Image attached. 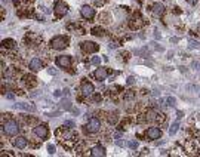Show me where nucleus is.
Here are the masks:
<instances>
[{
	"label": "nucleus",
	"mask_w": 200,
	"mask_h": 157,
	"mask_svg": "<svg viewBox=\"0 0 200 157\" xmlns=\"http://www.w3.org/2000/svg\"><path fill=\"white\" fill-rule=\"evenodd\" d=\"M193 67H196V70L200 71V62H196V61H194V62H193Z\"/></svg>",
	"instance_id": "nucleus-33"
},
{
	"label": "nucleus",
	"mask_w": 200,
	"mask_h": 157,
	"mask_svg": "<svg viewBox=\"0 0 200 157\" xmlns=\"http://www.w3.org/2000/svg\"><path fill=\"white\" fill-rule=\"evenodd\" d=\"M99 129H101V121L96 117H90L84 126V130L89 133H96V132H99Z\"/></svg>",
	"instance_id": "nucleus-4"
},
{
	"label": "nucleus",
	"mask_w": 200,
	"mask_h": 157,
	"mask_svg": "<svg viewBox=\"0 0 200 157\" xmlns=\"http://www.w3.org/2000/svg\"><path fill=\"white\" fill-rule=\"evenodd\" d=\"M41 67H43V62L40 61V58H33V59L30 61V64H28V68H30L31 71H39Z\"/></svg>",
	"instance_id": "nucleus-14"
},
{
	"label": "nucleus",
	"mask_w": 200,
	"mask_h": 157,
	"mask_svg": "<svg viewBox=\"0 0 200 157\" xmlns=\"http://www.w3.org/2000/svg\"><path fill=\"white\" fill-rule=\"evenodd\" d=\"M142 25H144V19H142L141 13H139V12H135V13L132 15L130 21H129V27H130L132 30H139Z\"/></svg>",
	"instance_id": "nucleus-5"
},
{
	"label": "nucleus",
	"mask_w": 200,
	"mask_h": 157,
	"mask_svg": "<svg viewBox=\"0 0 200 157\" xmlns=\"http://www.w3.org/2000/svg\"><path fill=\"white\" fill-rule=\"evenodd\" d=\"M90 33H92L93 36H99V37L104 36V30H102L101 27H93V28L90 30Z\"/></svg>",
	"instance_id": "nucleus-21"
},
{
	"label": "nucleus",
	"mask_w": 200,
	"mask_h": 157,
	"mask_svg": "<svg viewBox=\"0 0 200 157\" xmlns=\"http://www.w3.org/2000/svg\"><path fill=\"white\" fill-rule=\"evenodd\" d=\"M1 44L4 46V47H9V49H12V47H15V41L12 39H4L1 41Z\"/></svg>",
	"instance_id": "nucleus-22"
},
{
	"label": "nucleus",
	"mask_w": 200,
	"mask_h": 157,
	"mask_svg": "<svg viewBox=\"0 0 200 157\" xmlns=\"http://www.w3.org/2000/svg\"><path fill=\"white\" fill-rule=\"evenodd\" d=\"M80 15H81V18H84V19H92V18L95 16V9H93L92 6L84 4V6L80 9Z\"/></svg>",
	"instance_id": "nucleus-9"
},
{
	"label": "nucleus",
	"mask_w": 200,
	"mask_h": 157,
	"mask_svg": "<svg viewBox=\"0 0 200 157\" xmlns=\"http://www.w3.org/2000/svg\"><path fill=\"white\" fill-rule=\"evenodd\" d=\"M108 76V71L104 68V67H99V68H96V71H95V78L98 80V81H104L105 78Z\"/></svg>",
	"instance_id": "nucleus-15"
},
{
	"label": "nucleus",
	"mask_w": 200,
	"mask_h": 157,
	"mask_svg": "<svg viewBox=\"0 0 200 157\" xmlns=\"http://www.w3.org/2000/svg\"><path fill=\"white\" fill-rule=\"evenodd\" d=\"M135 83V77H127V84H133Z\"/></svg>",
	"instance_id": "nucleus-32"
},
{
	"label": "nucleus",
	"mask_w": 200,
	"mask_h": 157,
	"mask_svg": "<svg viewBox=\"0 0 200 157\" xmlns=\"http://www.w3.org/2000/svg\"><path fill=\"white\" fill-rule=\"evenodd\" d=\"M116 144H117L119 147H123V145H124V142H123V141H116Z\"/></svg>",
	"instance_id": "nucleus-36"
},
{
	"label": "nucleus",
	"mask_w": 200,
	"mask_h": 157,
	"mask_svg": "<svg viewBox=\"0 0 200 157\" xmlns=\"http://www.w3.org/2000/svg\"><path fill=\"white\" fill-rule=\"evenodd\" d=\"M151 12H153L154 16H161V15L164 13V6L157 1V3H154V4L151 6Z\"/></svg>",
	"instance_id": "nucleus-16"
},
{
	"label": "nucleus",
	"mask_w": 200,
	"mask_h": 157,
	"mask_svg": "<svg viewBox=\"0 0 200 157\" xmlns=\"http://www.w3.org/2000/svg\"><path fill=\"white\" fill-rule=\"evenodd\" d=\"M127 145H129V147H130L132 150H136V147H138V142H136V141H130V142H129Z\"/></svg>",
	"instance_id": "nucleus-29"
},
{
	"label": "nucleus",
	"mask_w": 200,
	"mask_h": 157,
	"mask_svg": "<svg viewBox=\"0 0 200 157\" xmlns=\"http://www.w3.org/2000/svg\"><path fill=\"white\" fill-rule=\"evenodd\" d=\"M116 120H117V117H116V116H113V117H111V114H110V117H108V121H110L111 124H114V123H116Z\"/></svg>",
	"instance_id": "nucleus-31"
},
{
	"label": "nucleus",
	"mask_w": 200,
	"mask_h": 157,
	"mask_svg": "<svg viewBox=\"0 0 200 157\" xmlns=\"http://www.w3.org/2000/svg\"><path fill=\"white\" fill-rule=\"evenodd\" d=\"M62 126H68V129H71V127H74V123L73 121H65Z\"/></svg>",
	"instance_id": "nucleus-30"
},
{
	"label": "nucleus",
	"mask_w": 200,
	"mask_h": 157,
	"mask_svg": "<svg viewBox=\"0 0 200 157\" xmlns=\"http://www.w3.org/2000/svg\"><path fill=\"white\" fill-rule=\"evenodd\" d=\"M92 64H93V65H99V64H101V58H99V56H93V58H92Z\"/></svg>",
	"instance_id": "nucleus-27"
},
{
	"label": "nucleus",
	"mask_w": 200,
	"mask_h": 157,
	"mask_svg": "<svg viewBox=\"0 0 200 157\" xmlns=\"http://www.w3.org/2000/svg\"><path fill=\"white\" fill-rule=\"evenodd\" d=\"M93 90H95V87H93L92 83H89V81H83V83H81V93H83L84 96L93 95Z\"/></svg>",
	"instance_id": "nucleus-12"
},
{
	"label": "nucleus",
	"mask_w": 200,
	"mask_h": 157,
	"mask_svg": "<svg viewBox=\"0 0 200 157\" xmlns=\"http://www.w3.org/2000/svg\"><path fill=\"white\" fill-rule=\"evenodd\" d=\"M53 10H55V13L56 15H65L67 13V10H68V6H67V3L64 1V0H56L55 3H53Z\"/></svg>",
	"instance_id": "nucleus-6"
},
{
	"label": "nucleus",
	"mask_w": 200,
	"mask_h": 157,
	"mask_svg": "<svg viewBox=\"0 0 200 157\" xmlns=\"http://www.w3.org/2000/svg\"><path fill=\"white\" fill-rule=\"evenodd\" d=\"M15 108H21V110H25V111H36V107L33 104H27V102H19V104H15Z\"/></svg>",
	"instance_id": "nucleus-18"
},
{
	"label": "nucleus",
	"mask_w": 200,
	"mask_h": 157,
	"mask_svg": "<svg viewBox=\"0 0 200 157\" xmlns=\"http://www.w3.org/2000/svg\"><path fill=\"white\" fill-rule=\"evenodd\" d=\"M99 49V46L96 44V43H93V41H83L81 43V50L84 52V53H93V52H96Z\"/></svg>",
	"instance_id": "nucleus-10"
},
{
	"label": "nucleus",
	"mask_w": 200,
	"mask_h": 157,
	"mask_svg": "<svg viewBox=\"0 0 200 157\" xmlns=\"http://www.w3.org/2000/svg\"><path fill=\"white\" fill-rule=\"evenodd\" d=\"M178 129H179V118L175 120V121L170 124V127H169V135H175V133L178 132Z\"/></svg>",
	"instance_id": "nucleus-20"
},
{
	"label": "nucleus",
	"mask_w": 200,
	"mask_h": 157,
	"mask_svg": "<svg viewBox=\"0 0 200 157\" xmlns=\"http://www.w3.org/2000/svg\"><path fill=\"white\" fill-rule=\"evenodd\" d=\"M188 46H190V49H199V47H200V43L197 41V40L190 39V40H188Z\"/></svg>",
	"instance_id": "nucleus-23"
},
{
	"label": "nucleus",
	"mask_w": 200,
	"mask_h": 157,
	"mask_svg": "<svg viewBox=\"0 0 200 157\" xmlns=\"http://www.w3.org/2000/svg\"><path fill=\"white\" fill-rule=\"evenodd\" d=\"M90 156L93 157H104L105 156V148L102 145H95L92 150H90Z\"/></svg>",
	"instance_id": "nucleus-17"
},
{
	"label": "nucleus",
	"mask_w": 200,
	"mask_h": 157,
	"mask_svg": "<svg viewBox=\"0 0 200 157\" xmlns=\"http://www.w3.org/2000/svg\"><path fill=\"white\" fill-rule=\"evenodd\" d=\"M34 135L40 138V139H44V138H47V135H49V129H47V126L46 124H37L36 127H34Z\"/></svg>",
	"instance_id": "nucleus-7"
},
{
	"label": "nucleus",
	"mask_w": 200,
	"mask_h": 157,
	"mask_svg": "<svg viewBox=\"0 0 200 157\" xmlns=\"http://www.w3.org/2000/svg\"><path fill=\"white\" fill-rule=\"evenodd\" d=\"M12 144H13L15 148L22 150V148L27 147V138H24V136H15V138L12 139Z\"/></svg>",
	"instance_id": "nucleus-13"
},
{
	"label": "nucleus",
	"mask_w": 200,
	"mask_h": 157,
	"mask_svg": "<svg viewBox=\"0 0 200 157\" xmlns=\"http://www.w3.org/2000/svg\"><path fill=\"white\" fill-rule=\"evenodd\" d=\"M133 96H135V93H133V92H130V90H127V92L124 93V96H123V98H124V99L127 101V99H132Z\"/></svg>",
	"instance_id": "nucleus-26"
},
{
	"label": "nucleus",
	"mask_w": 200,
	"mask_h": 157,
	"mask_svg": "<svg viewBox=\"0 0 200 157\" xmlns=\"http://www.w3.org/2000/svg\"><path fill=\"white\" fill-rule=\"evenodd\" d=\"M95 101H101V95H96L95 96Z\"/></svg>",
	"instance_id": "nucleus-37"
},
{
	"label": "nucleus",
	"mask_w": 200,
	"mask_h": 157,
	"mask_svg": "<svg viewBox=\"0 0 200 157\" xmlns=\"http://www.w3.org/2000/svg\"><path fill=\"white\" fill-rule=\"evenodd\" d=\"M199 34H200V27H199Z\"/></svg>",
	"instance_id": "nucleus-38"
},
{
	"label": "nucleus",
	"mask_w": 200,
	"mask_h": 157,
	"mask_svg": "<svg viewBox=\"0 0 200 157\" xmlns=\"http://www.w3.org/2000/svg\"><path fill=\"white\" fill-rule=\"evenodd\" d=\"M1 127H3V132H4L7 136H15V135L19 132V124H18L15 120H9V121H6Z\"/></svg>",
	"instance_id": "nucleus-2"
},
{
	"label": "nucleus",
	"mask_w": 200,
	"mask_h": 157,
	"mask_svg": "<svg viewBox=\"0 0 200 157\" xmlns=\"http://www.w3.org/2000/svg\"><path fill=\"white\" fill-rule=\"evenodd\" d=\"M47 153H49V154H55V145L49 144V145H47Z\"/></svg>",
	"instance_id": "nucleus-28"
},
{
	"label": "nucleus",
	"mask_w": 200,
	"mask_h": 157,
	"mask_svg": "<svg viewBox=\"0 0 200 157\" xmlns=\"http://www.w3.org/2000/svg\"><path fill=\"white\" fill-rule=\"evenodd\" d=\"M187 3H188V4H193V6H194V4L197 3V0H187Z\"/></svg>",
	"instance_id": "nucleus-34"
},
{
	"label": "nucleus",
	"mask_w": 200,
	"mask_h": 157,
	"mask_svg": "<svg viewBox=\"0 0 200 157\" xmlns=\"http://www.w3.org/2000/svg\"><path fill=\"white\" fill-rule=\"evenodd\" d=\"M50 46L56 50L59 49H64L68 46V37L67 36H55L53 39L50 40Z\"/></svg>",
	"instance_id": "nucleus-3"
},
{
	"label": "nucleus",
	"mask_w": 200,
	"mask_h": 157,
	"mask_svg": "<svg viewBox=\"0 0 200 157\" xmlns=\"http://www.w3.org/2000/svg\"><path fill=\"white\" fill-rule=\"evenodd\" d=\"M56 138H58V141L62 144V147H65L67 150H70L76 142H77V135L74 133V132H68V130H64V126L56 132Z\"/></svg>",
	"instance_id": "nucleus-1"
},
{
	"label": "nucleus",
	"mask_w": 200,
	"mask_h": 157,
	"mask_svg": "<svg viewBox=\"0 0 200 157\" xmlns=\"http://www.w3.org/2000/svg\"><path fill=\"white\" fill-rule=\"evenodd\" d=\"M61 108H64V110H70V108H71V102H70L68 99H65V101L62 99V101H61Z\"/></svg>",
	"instance_id": "nucleus-24"
},
{
	"label": "nucleus",
	"mask_w": 200,
	"mask_h": 157,
	"mask_svg": "<svg viewBox=\"0 0 200 157\" xmlns=\"http://www.w3.org/2000/svg\"><path fill=\"white\" fill-rule=\"evenodd\" d=\"M145 136H147L148 139H151V141L159 139L160 136H161V130H160L159 127H148L147 132H145Z\"/></svg>",
	"instance_id": "nucleus-11"
},
{
	"label": "nucleus",
	"mask_w": 200,
	"mask_h": 157,
	"mask_svg": "<svg viewBox=\"0 0 200 157\" xmlns=\"http://www.w3.org/2000/svg\"><path fill=\"white\" fill-rule=\"evenodd\" d=\"M12 1H18V0H12Z\"/></svg>",
	"instance_id": "nucleus-39"
},
{
	"label": "nucleus",
	"mask_w": 200,
	"mask_h": 157,
	"mask_svg": "<svg viewBox=\"0 0 200 157\" xmlns=\"http://www.w3.org/2000/svg\"><path fill=\"white\" fill-rule=\"evenodd\" d=\"M108 46H110V49H114V47H117V44H116V43H111V41H110V44H108Z\"/></svg>",
	"instance_id": "nucleus-35"
},
{
	"label": "nucleus",
	"mask_w": 200,
	"mask_h": 157,
	"mask_svg": "<svg viewBox=\"0 0 200 157\" xmlns=\"http://www.w3.org/2000/svg\"><path fill=\"white\" fill-rule=\"evenodd\" d=\"M56 65L61 68H70L71 67V58L68 55H59L56 58Z\"/></svg>",
	"instance_id": "nucleus-8"
},
{
	"label": "nucleus",
	"mask_w": 200,
	"mask_h": 157,
	"mask_svg": "<svg viewBox=\"0 0 200 157\" xmlns=\"http://www.w3.org/2000/svg\"><path fill=\"white\" fill-rule=\"evenodd\" d=\"M24 83H25L28 87H33V86H36V84H37L36 77H33V76H25V77H24Z\"/></svg>",
	"instance_id": "nucleus-19"
},
{
	"label": "nucleus",
	"mask_w": 200,
	"mask_h": 157,
	"mask_svg": "<svg viewBox=\"0 0 200 157\" xmlns=\"http://www.w3.org/2000/svg\"><path fill=\"white\" fill-rule=\"evenodd\" d=\"M164 102H167L166 105H175V102H176V99H175L173 96H169V98H166V99H164Z\"/></svg>",
	"instance_id": "nucleus-25"
}]
</instances>
